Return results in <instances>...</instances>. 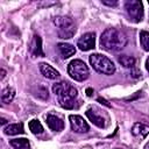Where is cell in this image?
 Here are the masks:
<instances>
[{
	"label": "cell",
	"mask_w": 149,
	"mask_h": 149,
	"mask_svg": "<svg viewBox=\"0 0 149 149\" xmlns=\"http://www.w3.org/2000/svg\"><path fill=\"white\" fill-rule=\"evenodd\" d=\"M118 61L126 69H133L134 65H135V58L132 57V56H128V55H121V56H119L118 57Z\"/></svg>",
	"instance_id": "17"
},
{
	"label": "cell",
	"mask_w": 149,
	"mask_h": 149,
	"mask_svg": "<svg viewBox=\"0 0 149 149\" xmlns=\"http://www.w3.org/2000/svg\"><path fill=\"white\" fill-rule=\"evenodd\" d=\"M77 47L81 51H88L94 49L95 47V34L94 33H86L77 42Z\"/></svg>",
	"instance_id": "8"
},
{
	"label": "cell",
	"mask_w": 149,
	"mask_h": 149,
	"mask_svg": "<svg viewBox=\"0 0 149 149\" xmlns=\"http://www.w3.org/2000/svg\"><path fill=\"white\" fill-rule=\"evenodd\" d=\"M70 120V125H71V129L74 133H86L90 129L88 123L84 120L83 116L77 115V114H71L69 116Z\"/></svg>",
	"instance_id": "7"
},
{
	"label": "cell",
	"mask_w": 149,
	"mask_h": 149,
	"mask_svg": "<svg viewBox=\"0 0 149 149\" xmlns=\"http://www.w3.org/2000/svg\"><path fill=\"white\" fill-rule=\"evenodd\" d=\"M90 64L92 68L102 74H113L115 72V65L114 63L106 56L101 54H92L90 56Z\"/></svg>",
	"instance_id": "3"
},
{
	"label": "cell",
	"mask_w": 149,
	"mask_h": 149,
	"mask_svg": "<svg viewBox=\"0 0 149 149\" xmlns=\"http://www.w3.org/2000/svg\"><path fill=\"white\" fill-rule=\"evenodd\" d=\"M30 54L34 57H44V52L42 50V40L38 35H35L33 37V41L30 43Z\"/></svg>",
	"instance_id": "10"
},
{
	"label": "cell",
	"mask_w": 149,
	"mask_h": 149,
	"mask_svg": "<svg viewBox=\"0 0 149 149\" xmlns=\"http://www.w3.org/2000/svg\"><path fill=\"white\" fill-rule=\"evenodd\" d=\"M132 133L135 136H140V137H146L149 134V126L143 125L141 122H136L134 123L133 128H132Z\"/></svg>",
	"instance_id": "14"
},
{
	"label": "cell",
	"mask_w": 149,
	"mask_h": 149,
	"mask_svg": "<svg viewBox=\"0 0 149 149\" xmlns=\"http://www.w3.org/2000/svg\"><path fill=\"white\" fill-rule=\"evenodd\" d=\"M57 48L63 58H69V57L73 56L76 52V48L70 43H58Z\"/></svg>",
	"instance_id": "13"
},
{
	"label": "cell",
	"mask_w": 149,
	"mask_h": 149,
	"mask_svg": "<svg viewBox=\"0 0 149 149\" xmlns=\"http://www.w3.org/2000/svg\"><path fill=\"white\" fill-rule=\"evenodd\" d=\"M47 123L49 128L54 132H61L64 129V122L61 118L54 115V114H48L47 115Z\"/></svg>",
	"instance_id": "9"
},
{
	"label": "cell",
	"mask_w": 149,
	"mask_h": 149,
	"mask_svg": "<svg viewBox=\"0 0 149 149\" xmlns=\"http://www.w3.org/2000/svg\"><path fill=\"white\" fill-rule=\"evenodd\" d=\"M92 93H93V90H92V88H90V87H88V88H87V90H86V94H87V95H88V97H91V95H92Z\"/></svg>",
	"instance_id": "23"
},
{
	"label": "cell",
	"mask_w": 149,
	"mask_h": 149,
	"mask_svg": "<svg viewBox=\"0 0 149 149\" xmlns=\"http://www.w3.org/2000/svg\"><path fill=\"white\" fill-rule=\"evenodd\" d=\"M68 73L72 79L77 81H84L85 79H87L90 71H88L87 65L83 61L73 59L68 65Z\"/></svg>",
	"instance_id": "5"
},
{
	"label": "cell",
	"mask_w": 149,
	"mask_h": 149,
	"mask_svg": "<svg viewBox=\"0 0 149 149\" xmlns=\"http://www.w3.org/2000/svg\"><path fill=\"white\" fill-rule=\"evenodd\" d=\"M114 149H120V148H114Z\"/></svg>",
	"instance_id": "28"
},
{
	"label": "cell",
	"mask_w": 149,
	"mask_h": 149,
	"mask_svg": "<svg viewBox=\"0 0 149 149\" xmlns=\"http://www.w3.org/2000/svg\"><path fill=\"white\" fill-rule=\"evenodd\" d=\"M54 24L56 26L59 38L69 40L76 33V24L69 16H56L54 19Z\"/></svg>",
	"instance_id": "4"
},
{
	"label": "cell",
	"mask_w": 149,
	"mask_h": 149,
	"mask_svg": "<svg viewBox=\"0 0 149 149\" xmlns=\"http://www.w3.org/2000/svg\"><path fill=\"white\" fill-rule=\"evenodd\" d=\"M14 97H15V91H14V88H12V87L8 86V87H6V88L2 90L1 100H2L3 104H9V102L14 99Z\"/></svg>",
	"instance_id": "18"
},
{
	"label": "cell",
	"mask_w": 149,
	"mask_h": 149,
	"mask_svg": "<svg viewBox=\"0 0 149 149\" xmlns=\"http://www.w3.org/2000/svg\"><path fill=\"white\" fill-rule=\"evenodd\" d=\"M127 44V36L116 28H107L100 36V45L104 50L116 52L122 50Z\"/></svg>",
	"instance_id": "1"
},
{
	"label": "cell",
	"mask_w": 149,
	"mask_h": 149,
	"mask_svg": "<svg viewBox=\"0 0 149 149\" xmlns=\"http://www.w3.org/2000/svg\"><path fill=\"white\" fill-rule=\"evenodd\" d=\"M146 69H147V71L149 72V57H148L147 61H146Z\"/></svg>",
	"instance_id": "24"
},
{
	"label": "cell",
	"mask_w": 149,
	"mask_h": 149,
	"mask_svg": "<svg viewBox=\"0 0 149 149\" xmlns=\"http://www.w3.org/2000/svg\"><path fill=\"white\" fill-rule=\"evenodd\" d=\"M147 149H149V143H148V144H147Z\"/></svg>",
	"instance_id": "27"
},
{
	"label": "cell",
	"mask_w": 149,
	"mask_h": 149,
	"mask_svg": "<svg viewBox=\"0 0 149 149\" xmlns=\"http://www.w3.org/2000/svg\"><path fill=\"white\" fill-rule=\"evenodd\" d=\"M5 76H6V71H5L3 69H1V79H3Z\"/></svg>",
	"instance_id": "25"
},
{
	"label": "cell",
	"mask_w": 149,
	"mask_h": 149,
	"mask_svg": "<svg viewBox=\"0 0 149 149\" xmlns=\"http://www.w3.org/2000/svg\"><path fill=\"white\" fill-rule=\"evenodd\" d=\"M98 101H99V102H101V104H104V105H105V106H107V107H111V105H109L105 99H102V98H99V99H98Z\"/></svg>",
	"instance_id": "22"
},
{
	"label": "cell",
	"mask_w": 149,
	"mask_h": 149,
	"mask_svg": "<svg viewBox=\"0 0 149 149\" xmlns=\"http://www.w3.org/2000/svg\"><path fill=\"white\" fill-rule=\"evenodd\" d=\"M86 116H87L88 120H90L93 125H95L97 127H99V128H104V127H105V120H104V118H102L101 115L97 114V112H94V109L87 108V109H86Z\"/></svg>",
	"instance_id": "12"
},
{
	"label": "cell",
	"mask_w": 149,
	"mask_h": 149,
	"mask_svg": "<svg viewBox=\"0 0 149 149\" xmlns=\"http://www.w3.org/2000/svg\"><path fill=\"white\" fill-rule=\"evenodd\" d=\"M126 13L129 17V20L134 23H139L143 20L144 10H143V3L139 0H127L125 3Z\"/></svg>",
	"instance_id": "6"
},
{
	"label": "cell",
	"mask_w": 149,
	"mask_h": 149,
	"mask_svg": "<svg viewBox=\"0 0 149 149\" xmlns=\"http://www.w3.org/2000/svg\"><path fill=\"white\" fill-rule=\"evenodd\" d=\"M104 5H106V6H116L118 5V1L116 0H112V1H108V0H102L101 1Z\"/></svg>",
	"instance_id": "21"
},
{
	"label": "cell",
	"mask_w": 149,
	"mask_h": 149,
	"mask_svg": "<svg viewBox=\"0 0 149 149\" xmlns=\"http://www.w3.org/2000/svg\"><path fill=\"white\" fill-rule=\"evenodd\" d=\"M52 92L58 98V102L63 108L71 109L74 107V99L77 98V90L68 81H59L52 85Z\"/></svg>",
	"instance_id": "2"
},
{
	"label": "cell",
	"mask_w": 149,
	"mask_h": 149,
	"mask_svg": "<svg viewBox=\"0 0 149 149\" xmlns=\"http://www.w3.org/2000/svg\"><path fill=\"white\" fill-rule=\"evenodd\" d=\"M148 3H149V1H148Z\"/></svg>",
	"instance_id": "29"
},
{
	"label": "cell",
	"mask_w": 149,
	"mask_h": 149,
	"mask_svg": "<svg viewBox=\"0 0 149 149\" xmlns=\"http://www.w3.org/2000/svg\"><path fill=\"white\" fill-rule=\"evenodd\" d=\"M9 144L13 147V149H29L30 144L29 141L24 137L22 139H13L9 141Z\"/></svg>",
	"instance_id": "16"
},
{
	"label": "cell",
	"mask_w": 149,
	"mask_h": 149,
	"mask_svg": "<svg viewBox=\"0 0 149 149\" xmlns=\"http://www.w3.org/2000/svg\"><path fill=\"white\" fill-rule=\"evenodd\" d=\"M28 126H29V129L31 130V133L35 134V135H38V134H42V133H43V126H42L41 122H40L38 120H36V119L30 120Z\"/></svg>",
	"instance_id": "19"
},
{
	"label": "cell",
	"mask_w": 149,
	"mask_h": 149,
	"mask_svg": "<svg viewBox=\"0 0 149 149\" xmlns=\"http://www.w3.org/2000/svg\"><path fill=\"white\" fill-rule=\"evenodd\" d=\"M40 71L45 78L49 79H57L59 77V72L48 63H40Z\"/></svg>",
	"instance_id": "11"
},
{
	"label": "cell",
	"mask_w": 149,
	"mask_h": 149,
	"mask_svg": "<svg viewBox=\"0 0 149 149\" xmlns=\"http://www.w3.org/2000/svg\"><path fill=\"white\" fill-rule=\"evenodd\" d=\"M140 43L143 50L149 51V33L146 30H142L140 33Z\"/></svg>",
	"instance_id": "20"
},
{
	"label": "cell",
	"mask_w": 149,
	"mask_h": 149,
	"mask_svg": "<svg viewBox=\"0 0 149 149\" xmlns=\"http://www.w3.org/2000/svg\"><path fill=\"white\" fill-rule=\"evenodd\" d=\"M1 123L5 125V123H6V120H5V119H1Z\"/></svg>",
	"instance_id": "26"
},
{
	"label": "cell",
	"mask_w": 149,
	"mask_h": 149,
	"mask_svg": "<svg viewBox=\"0 0 149 149\" xmlns=\"http://www.w3.org/2000/svg\"><path fill=\"white\" fill-rule=\"evenodd\" d=\"M5 134L7 135H19V134H23V125L22 123H12L8 125L7 127H5Z\"/></svg>",
	"instance_id": "15"
}]
</instances>
